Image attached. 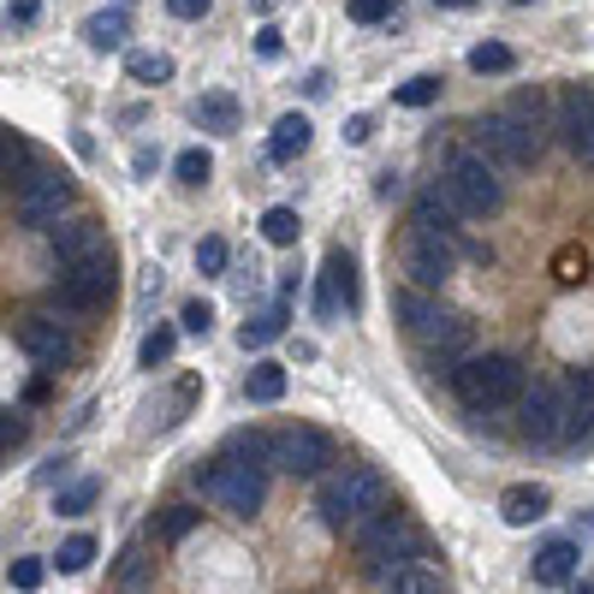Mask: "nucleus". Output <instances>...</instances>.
Returning a JSON list of instances; mask_svg holds the SVG:
<instances>
[{
	"label": "nucleus",
	"mask_w": 594,
	"mask_h": 594,
	"mask_svg": "<svg viewBox=\"0 0 594 594\" xmlns=\"http://www.w3.org/2000/svg\"><path fill=\"white\" fill-rule=\"evenodd\" d=\"M77 197V185L66 173H30L24 185H12V215H19V227H60L66 220V208Z\"/></svg>",
	"instance_id": "nucleus-8"
},
{
	"label": "nucleus",
	"mask_w": 594,
	"mask_h": 594,
	"mask_svg": "<svg viewBox=\"0 0 594 594\" xmlns=\"http://www.w3.org/2000/svg\"><path fill=\"white\" fill-rule=\"evenodd\" d=\"M553 107H559V95H548V90H518V95H511V114H518L523 125H535V132H541V125H553Z\"/></svg>",
	"instance_id": "nucleus-29"
},
{
	"label": "nucleus",
	"mask_w": 594,
	"mask_h": 594,
	"mask_svg": "<svg viewBox=\"0 0 594 594\" xmlns=\"http://www.w3.org/2000/svg\"><path fill=\"white\" fill-rule=\"evenodd\" d=\"M368 137H375V119H368V114H351L345 119V143H368Z\"/></svg>",
	"instance_id": "nucleus-46"
},
{
	"label": "nucleus",
	"mask_w": 594,
	"mask_h": 594,
	"mask_svg": "<svg viewBox=\"0 0 594 594\" xmlns=\"http://www.w3.org/2000/svg\"><path fill=\"white\" fill-rule=\"evenodd\" d=\"M363 280H357V256L333 244L327 262H321V292H315V315L321 321H340V310H357Z\"/></svg>",
	"instance_id": "nucleus-13"
},
{
	"label": "nucleus",
	"mask_w": 594,
	"mask_h": 594,
	"mask_svg": "<svg viewBox=\"0 0 594 594\" xmlns=\"http://www.w3.org/2000/svg\"><path fill=\"white\" fill-rule=\"evenodd\" d=\"M576 565H583V553H576V541H548V548L535 553V583L541 588H559V583H571L576 576Z\"/></svg>",
	"instance_id": "nucleus-20"
},
{
	"label": "nucleus",
	"mask_w": 594,
	"mask_h": 594,
	"mask_svg": "<svg viewBox=\"0 0 594 594\" xmlns=\"http://www.w3.org/2000/svg\"><path fill=\"white\" fill-rule=\"evenodd\" d=\"M84 42L95 48V54H114V48H125V7L90 12V19H84Z\"/></svg>",
	"instance_id": "nucleus-23"
},
{
	"label": "nucleus",
	"mask_w": 594,
	"mask_h": 594,
	"mask_svg": "<svg viewBox=\"0 0 594 594\" xmlns=\"http://www.w3.org/2000/svg\"><path fill=\"white\" fill-rule=\"evenodd\" d=\"M393 310H398V321H405V333H410L416 345L435 351V363L446 368V375H452V368L463 363V351L476 345V327H470V321L452 315V310H440L423 285H405V292L393 298Z\"/></svg>",
	"instance_id": "nucleus-1"
},
{
	"label": "nucleus",
	"mask_w": 594,
	"mask_h": 594,
	"mask_svg": "<svg viewBox=\"0 0 594 594\" xmlns=\"http://www.w3.org/2000/svg\"><path fill=\"white\" fill-rule=\"evenodd\" d=\"M244 398L250 405H280L285 398V368L280 363H256L244 375Z\"/></svg>",
	"instance_id": "nucleus-24"
},
{
	"label": "nucleus",
	"mask_w": 594,
	"mask_h": 594,
	"mask_svg": "<svg viewBox=\"0 0 594 594\" xmlns=\"http://www.w3.org/2000/svg\"><path fill=\"white\" fill-rule=\"evenodd\" d=\"M416 220H423V227H435L440 238H452V244H458V238H463V220H470V215H463V208L452 202V190L435 185V190H423V197H416Z\"/></svg>",
	"instance_id": "nucleus-18"
},
{
	"label": "nucleus",
	"mask_w": 594,
	"mask_h": 594,
	"mask_svg": "<svg viewBox=\"0 0 594 594\" xmlns=\"http://www.w3.org/2000/svg\"><path fill=\"white\" fill-rule=\"evenodd\" d=\"M202 488L208 506L232 511V518H256L268 500V463H244V458H215V463H197L190 476Z\"/></svg>",
	"instance_id": "nucleus-4"
},
{
	"label": "nucleus",
	"mask_w": 594,
	"mask_h": 594,
	"mask_svg": "<svg viewBox=\"0 0 594 594\" xmlns=\"http://www.w3.org/2000/svg\"><path fill=\"white\" fill-rule=\"evenodd\" d=\"M576 594H594V576H583V583H576Z\"/></svg>",
	"instance_id": "nucleus-53"
},
{
	"label": "nucleus",
	"mask_w": 594,
	"mask_h": 594,
	"mask_svg": "<svg viewBox=\"0 0 594 594\" xmlns=\"http://www.w3.org/2000/svg\"><path fill=\"white\" fill-rule=\"evenodd\" d=\"M155 298H160V268L149 262V268H143V285H137V310H149Z\"/></svg>",
	"instance_id": "nucleus-45"
},
{
	"label": "nucleus",
	"mask_w": 594,
	"mask_h": 594,
	"mask_svg": "<svg viewBox=\"0 0 594 594\" xmlns=\"http://www.w3.org/2000/svg\"><path fill=\"white\" fill-rule=\"evenodd\" d=\"M30 19H37V0H12L7 7V24H30Z\"/></svg>",
	"instance_id": "nucleus-49"
},
{
	"label": "nucleus",
	"mask_w": 594,
	"mask_h": 594,
	"mask_svg": "<svg viewBox=\"0 0 594 594\" xmlns=\"http://www.w3.org/2000/svg\"><path fill=\"white\" fill-rule=\"evenodd\" d=\"M48 250H54L60 268H77V262H102V256H114L107 244V227L95 215H66L60 227H48Z\"/></svg>",
	"instance_id": "nucleus-12"
},
{
	"label": "nucleus",
	"mask_w": 594,
	"mask_h": 594,
	"mask_svg": "<svg viewBox=\"0 0 594 594\" xmlns=\"http://www.w3.org/2000/svg\"><path fill=\"white\" fill-rule=\"evenodd\" d=\"M19 440H24V416L19 410H0V452H12Z\"/></svg>",
	"instance_id": "nucleus-42"
},
{
	"label": "nucleus",
	"mask_w": 594,
	"mask_h": 594,
	"mask_svg": "<svg viewBox=\"0 0 594 594\" xmlns=\"http://www.w3.org/2000/svg\"><path fill=\"white\" fill-rule=\"evenodd\" d=\"M511 7H529V0H511Z\"/></svg>",
	"instance_id": "nucleus-54"
},
{
	"label": "nucleus",
	"mask_w": 594,
	"mask_h": 594,
	"mask_svg": "<svg viewBox=\"0 0 594 594\" xmlns=\"http://www.w3.org/2000/svg\"><path fill=\"white\" fill-rule=\"evenodd\" d=\"M95 500H102V481H95V476H77V481H66V488L54 493V511H60V518H84Z\"/></svg>",
	"instance_id": "nucleus-28"
},
{
	"label": "nucleus",
	"mask_w": 594,
	"mask_h": 594,
	"mask_svg": "<svg viewBox=\"0 0 594 594\" xmlns=\"http://www.w3.org/2000/svg\"><path fill=\"white\" fill-rule=\"evenodd\" d=\"M227 458L274 463V435H268V428H232V435H227Z\"/></svg>",
	"instance_id": "nucleus-25"
},
{
	"label": "nucleus",
	"mask_w": 594,
	"mask_h": 594,
	"mask_svg": "<svg viewBox=\"0 0 594 594\" xmlns=\"http://www.w3.org/2000/svg\"><path fill=\"white\" fill-rule=\"evenodd\" d=\"M511 66H518V54H511L506 42H476L470 48V72H481V77H488V72H511Z\"/></svg>",
	"instance_id": "nucleus-33"
},
{
	"label": "nucleus",
	"mask_w": 594,
	"mask_h": 594,
	"mask_svg": "<svg viewBox=\"0 0 594 594\" xmlns=\"http://www.w3.org/2000/svg\"><path fill=\"white\" fill-rule=\"evenodd\" d=\"M398 268H405L410 285L440 292V285L452 280V268H458V244H452V238H440L435 227H423V220H410V227L398 232Z\"/></svg>",
	"instance_id": "nucleus-7"
},
{
	"label": "nucleus",
	"mask_w": 594,
	"mask_h": 594,
	"mask_svg": "<svg viewBox=\"0 0 594 594\" xmlns=\"http://www.w3.org/2000/svg\"><path fill=\"white\" fill-rule=\"evenodd\" d=\"M393 102H398V107H435V102H440V77H428V72L410 77V84L393 90Z\"/></svg>",
	"instance_id": "nucleus-37"
},
{
	"label": "nucleus",
	"mask_w": 594,
	"mask_h": 594,
	"mask_svg": "<svg viewBox=\"0 0 594 594\" xmlns=\"http://www.w3.org/2000/svg\"><path fill=\"white\" fill-rule=\"evenodd\" d=\"M90 559H95V535H72V541H60L54 565L66 576H77V571H90Z\"/></svg>",
	"instance_id": "nucleus-36"
},
{
	"label": "nucleus",
	"mask_w": 594,
	"mask_h": 594,
	"mask_svg": "<svg viewBox=\"0 0 594 594\" xmlns=\"http://www.w3.org/2000/svg\"><path fill=\"white\" fill-rule=\"evenodd\" d=\"M351 541H357L363 559L381 571L387 559H410V553H416V523L405 518V511H381V518L368 523V529H357Z\"/></svg>",
	"instance_id": "nucleus-15"
},
{
	"label": "nucleus",
	"mask_w": 594,
	"mask_h": 594,
	"mask_svg": "<svg viewBox=\"0 0 594 594\" xmlns=\"http://www.w3.org/2000/svg\"><path fill=\"white\" fill-rule=\"evenodd\" d=\"M173 173H179V185H208V173H215V155L208 149H185L173 160Z\"/></svg>",
	"instance_id": "nucleus-38"
},
{
	"label": "nucleus",
	"mask_w": 594,
	"mask_h": 594,
	"mask_svg": "<svg viewBox=\"0 0 594 594\" xmlns=\"http://www.w3.org/2000/svg\"><path fill=\"white\" fill-rule=\"evenodd\" d=\"M476 149L488 155L500 173H529L541 160V132H535V125H523L511 107H500V114L476 119Z\"/></svg>",
	"instance_id": "nucleus-6"
},
{
	"label": "nucleus",
	"mask_w": 594,
	"mask_h": 594,
	"mask_svg": "<svg viewBox=\"0 0 594 594\" xmlns=\"http://www.w3.org/2000/svg\"><path fill=\"white\" fill-rule=\"evenodd\" d=\"M548 488H541V481H518V488H506L500 493V518L511 523V529H529V523H541L548 518Z\"/></svg>",
	"instance_id": "nucleus-19"
},
{
	"label": "nucleus",
	"mask_w": 594,
	"mask_h": 594,
	"mask_svg": "<svg viewBox=\"0 0 594 594\" xmlns=\"http://www.w3.org/2000/svg\"><path fill=\"white\" fill-rule=\"evenodd\" d=\"M190 125H202V132H215V137H232L238 125H244V107H238L232 90H202L197 102H190Z\"/></svg>",
	"instance_id": "nucleus-17"
},
{
	"label": "nucleus",
	"mask_w": 594,
	"mask_h": 594,
	"mask_svg": "<svg viewBox=\"0 0 594 594\" xmlns=\"http://www.w3.org/2000/svg\"><path fill=\"white\" fill-rule=\"evenodd\" d=\"M42 576H48L42 559H12V565H7V583L19 588V594H37V588H42Z\"/></svg>",
	"instance_id": "nucleus-39"
},
{
	"label": "nucleus",
	"mask_w": 594,
	"mask_h": 594,
	"mask_svg": "<svg viewBox=\"0 0 594 594\" xmlns=\"http://www.w3.org/2000/svg\"><path fill=\"white\" fill-rule=\"evenodd\" d=\"M588 167H594V149H588Z\"/></svg>",
	"instance_id": "nucleus-55"
},
{
	"label": "nucleus",
	"mask_w": 594,
	"mask_h": 594,
	"mask_svg": "<svg viewBox=\"0 0 594 594\" xmlns=\"http://www.w3.org/2000/svg\"><path fill=\"white\" fill-rule=\"evenodd\" d=\"M310 137H315V125L303 119V114H280L274 119V137H268V160H274V167L298 160L303 149H310Z\"/></svg>",
	"instance_id": "nucleus-21"
},
{
	"label": "nucleus",
	"mask_w": 594,
	"mask_h": 594,
	"mask_svg": "<svg viewBox=\"0 0 594 594\" xmlns=\"http://www.w3.org/2000/svg\"><path fill=\"white\" fill-rule=\"evenodd\" d=\"M262 238H268L274 250H292L298 238H303V220H298V208H285V202H274V208H268V215H262Z\"/></svg>",
	"instance_id": "nucleus-27"
},
{
	"label": "nucleus",
	"mask_w": 594,
	"mask_h": 594,
	"mask_svg": "<svg viewBox=\"0 0 594 594\" xmlns=\"http://www.w3.org/2000/svg\"><path fill=\"white\" fill-rule=\"evenodd\" d=\"M280 333H285V303H274V310H262L256 321H244L238 340H244V351H262V345H274Z\"/></svg>",
	"instance_id": "nucleus-30"
},
{
	"label": "nucleus",
	"mask_w": 594,
	"mask_h": 594,
	"mask_svg": "<svg viewBox=\"0 0 594 594\" xmlns=\"http://www.w3.org/2000/svg\"><path fill=\"white\" fill-rule=\"evenodd\" d=\"M208 7H215V0H167V12H173V19H185V24L208 19Z\"/></svg>",
	"instance_id": "nucleus-43"
},
{
	"label": "nucleus",
	"mask_w": 594,
	"mask_h": 594,
	"mask_svg": "<svg viewBox=\"0 0 594 594\" xmlns=\"http://www.w3.org/2000/svg\"><path fill=\"white\" fill-rule=\"evenodd\" d=\"M155 160H160V155L149 149V143H143V149L132 155V173H137V179H149V173H155Z\"/></svg>",
	"instance_id": "nucleus-48"
},
{
	"label": "nucleus",
	"mask_w": 594,
	"mask_h": 594,
	"mask_svg": "<svg viewBox=\"0 0 594 594\" xmlns=\"http://www.w3.org/2000/svg\"><path fill=\"white\" fill-rule=\"evenodd\" d=\"M24 167H30V137L7 125V132H0V179H7V185H24L30 179Z\"/></svg>",
	"instance_id": "nucleus-26"
},
{
	"label": "nucleus",
	"mask_w": 594,
	"mask_h": 594,
	"mask_svg": "<svg viewBox=\"0 0 594 594\" xmlns=\"http://www.w3.org/2000/svg\"><path fill=\"white\" fill-rule=\"evenodd\" d=\"M227 268H232L227 238H202V244H197V274H202V280H220Z\"/></svg>",
	"instance_id": "nucleus-35"
},
{
	"label": "nucleus",
	"mask_w": 594,
	"mask_h": 594,
	"mask_svg": "<svg viewBox=\"0 0 594 594\" xmlns=\"http://www.w3.org/2000/svg\"><path fill=\"white\" fill-rule=\"evenodd\" d=\"M280 7V0H250V12H274Z\"/></svg>",
	"instance_id": "nucleus-52"
},
{
	"label": "nucleus",
	"mask_w": 594,
	"mask_h": 594,
	"mask_svg": "<svg viewBox=\"0 0 594 594\" xmlns=\"http://www.w3.org/2000/svg\"><path fill=\"white\" fill-rule=\"evenodd\" d=\"M327 463H333V440L321 435V428L292 423V428H280V435H274V463H268V470H280V476H321Z\"/></svg>",
	"instance_id": "nucleus-11"
},
{
	"label": "nucleus",
	"mask_w": 594,
	"mask_h": 594,
	"mask_svg": "<svg viewBox=\"0 0 594 594\" xmlns=\"http://www.w3.org/2000/svg\"><path fill=\"white\" fill-rule=\"evenodd\" d=\"M387 594H446V583H440L435 565H423V559H405V565L387 576Z\"/></svg>",
	"instance_id": "nucleus-22"
},
{
	"label": "nucleus",
	"mask_w": 594,
	"mask_h": 594,
	"mask_svg": "<svg viewBox=\"0 0 594 594\" xmlns=\"http://www.w3.org/2000/svg\"><path fill=\"white\" fill-rule=\"evenodd\" d=\"M256 54H262V60H280V54H285V42H280V30H274V24L256 30Z\"/></svg>",
	"instance_id": "nucleus-44"
},
{
	"label": "nucleus",
	"mask_w": 594,
	"mask_h": 594,
	"mask_svg": "<svg viewBox=\"0 0 594 594\" xmlns=\"http://www.w3.org/2000/svg\"><path fill=\"white\" fill-rule=\"evenodd\" d=\"M523 387H529V381H523V363H518V357H506V351H488V357H463V363L452 368V393H458V405H463V410H476V416L518 405Z\"/></svg>",
	"instance_id": "nucleus-3"
},
{
	"label": "nucleus",
	"mask_w": 594,
	"mask_h": 594,
	"mask_svg": "<svg viewBox=\"0 0 594 594\" xmlns=\"http://www.w3.org/2000/svg\"><path fill=\"white\" fill-rule=\"evenodd\" d=\"M435 7H452V12H470L476 0H435Z\"/></svg>",
	"instance_id": "nucleus-51"
},
{
	"label": "nucleus",
	"mask_w": 594,
	"mask_h": 594,
	"mask_svg": "<svg viewBox=\"0 0 594 594\" xmlns=\"http://www.w3.org/2000/svg\"><path fill=\"white\" fill-rule=\"evenodd\" d=\"M179 327H185V333H197V340H208V333H215V303L190 298V303H185V315H179Z\"/></svg>",
	"instance_id": "nucleus-40"
},
{
	"label": "nucleus",
	"mask_w": 594,
	"mask_h": 594,
	"mask_svg": "<svg viewBox=\"0 0 594 594\" xmlns=\"http://www.w3.org/2000/svg\"><path fill=\"white\" fill-rule=\"evenodd\" d=\"M333 84H327V72H310V77H303V95H327Z\"/></svg>",
	"instance_id": "nucleus-50"
},
{
	"label": "nucleus",
	"mask_w": 594,
	"mask_h": 594,
	"mask_svg": "<svg viewBox=\"0 0 594 594\" xmlns=\"http://www.w3.org/2000/svg\"><path fill=\"white\" fill-rule=\"evenodd\" d=\"M125 72H132V84H167L173 54H125Z\"/></svg>",
	"instance_id": "nucleus-32"
},
{
	"label": "nucleus",
	"mask_w": 594,
	"mask_h": 594,
	"mask_svg": "<svg viewBox=\"0 0 594 594\" xmlns=\"http://www.w3.org/2000/svg\"><path fill=\"white\" fill-rule=\"evenodd\" d=\"M173 345H179V327H167V321H160V327L143 333L137 363H143V368H167V363H173Z\"/></svg>",
	"instance_id": "nucleus-31"
},
{
	"label": "nucleus",
	"mask_w": 594,
	"mask_h": 594,
	"mask_svg": "<svg viewBox=\"0 0 594 594\" xmlns=\"http://www.w3.org/2000/svg\"><path fill=\"white\" fill-rule=\"evenodd\" d=\"M54 298H60V310H66V315H102L107 303H114V256L66 268L60 285H54Z\"/></svg>",
	"instance_id": "nucleus-9"
},
{
	"label": "nucleus",
	"mask_w": 594,
	"mask_h": 594,
	"mask_svg": "<svg viewBox=\"0 0 594 594\" xmlns=\"http://www.w3.org/2000/svg\"><path fill=\"white\" fill-rule=\"evenodd\" d=\"M197 523H202V511H190V506H167V511L155 518V535H160V541H185Z\"/></svg>",
	"instance_id": "nucleus-34"
},
{
	"label": "nucleus",
	"mask_w": 594,
	"mask_h": 594,
	"mask_svg": "<svg viewBox=\"0 0 594 594\" xmlns=\"http://www.w3.org/2000/svg\"><path fill=\"white\" fill-rule=\"evenodd\" d=\"M523 435L535 446H553L565 440L571 428V387H559V381H535V387H523Z\"/></svg>",
	"instance_id": "nucleus-10"
},
{
	"label": "nucleus",
	"mask_w": 594,
	"mask_h": 594,
	"mask_svg": "<svg viewBox=\"0 0 594 594\" xmlns=\"http://www.w3.org/2000/svg\"><path fill=\"white\" fill-rule=\"evenodd\" d=\"M321 523L327 529H340V535H357V529H368L381 518V511H393V488H387V476L381 470H345V476H333L327 488H321Z\"/></svg>",
	"instance_id": "nucleus-2"
},
{
	"label": "nucleus",
	"mask_w": 594,
	"mask_h": 594,
	"mask_svg": "<svg viewBox=\"0 0 594 594\" xmlns=\"http://www.w3.org/2000/svg\"><path fill=\"white\" fill-rule=\"evenodd\" d=\"M553 132L565 137V149L576 160H588V149H594V84H565V90H559Z\"/></svg>",
	"instance_id": "nucleus-14"
},
{
	"label": "nucleus",
	"mask_w": 594,
	"mask_h": 594,
	"mask_svg": "<svg viewBox=\"0 0 594 594\" xmlns=\"http://www.w3.org/2000/svg\"><path fill=\"white\" fill-rule=\"evenodd\" d=\"M19 351L30 363H42V368H66L72 363V333L60 327V321H48V315H24L19 321Z\"/></svg>",
	"instance_id": "nucleus-16"
},
{
	"label": "nucleus",
	"mask_w": 594,
	"mask_h": 594,
	"mask_svg": "<svg viewBox=\"0 0 594 594\" xmlns=\"http://www.w3.org/2000/svg\"><path fill=\"white\" fill-rule=\"evenodd\" d=\"M114 576H119V583H143V553L132 548V553L119 559V571H114Z\"/></svg>",
	"instance_id": "nucleus-47"
},
{
	"label": "nucleus",
	"mask_w": 594,
	"mask_h": 594,
	"mask_svg": "<svg viewBox=\"0 0 594 594\" xmlns=\"http://www.w3.org/2000/svg\"><path fill=\"white\" fill-rule=\"evenodd\" d=\"M440 185L452 190V202L470 220H488V215H500V208H506V179H500V167H493L481 149H452V155H446Z\"/></svg>",
	"instance_id": "nucleus-5"
},
{
	"label": "nucleus",
	"mask_w": 594,
	"mask_h": 594,
	"mask_svg": "<svg viewBox=\"0 0 594 594\" xmlns=\"http://www.w3.org/2000/svg\"><path fill=\"white\" fill-rule=\"evenodd\" d=\"M345 12L357 24H387L393 12H398V0H345Z\"/></svg>",
	"instance_id": "nucleus-41"
}]
</instances>
